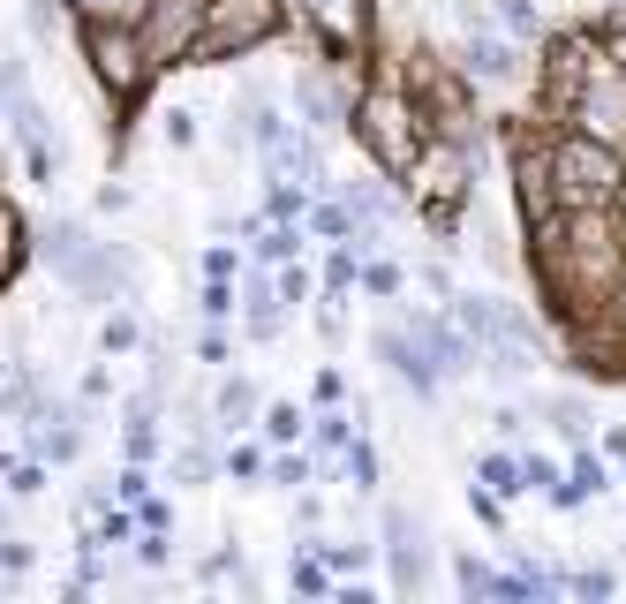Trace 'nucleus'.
<instances>
[{"mask_svg": "<svg viewBox=\"0 0 626 604\" xmlns=\"http://www.w3.org/2000/svg\"><path fill=\"white\" fill-rule=\"evenodd\" d=\"M543 174H551L559 212H604V205H619V189H626V152L588 129H566L543 152Z\"/></svg>", "mask_w": 626, "mask_h": 604, "instance_id": "obj_1", "label": "nucleus"}, {"mask_svg": "<svg viewBox=\"0 0 626 604\" xmlns=\"http://www.w3.org/2000/svg\"><path fill=\"white\" fill-rule=\"evenodd\" d=\"M355 136L371 144V159L385 174H416V159L430 152V129L408 114V98H400V91H371V98H363V114H355Z\"/></svg>", "mask_w": 626, "mask_h": 604, "instance_id": "obj_2", "label": "nucleus"}, {"mask_svg": "<svg viewBox=\"0 0 626 604\" xmlns=\"http://www.w3.org/2000/svg\"><path fill=\"white\" fill-rule=\"evenodd\" d=\"M280 31V8L272 0H211L205 15H197V39L181 61H234V53H250Z\"/></svg>", "mask_w": 626, "mask_h": 604, "instance_id": "obj_3", "label": "nucleus"}, {"mask_svg": "<svg viewBox=\"0 0 626 604\" xmlns=\"http://www.w3.org/2000/svg\"><path fill=\"white\" fill-rule=\"evenodd\" d=\"M91 61H98V76L122 91V98L144 84V39L128 23H91Z\"/></svg>", "mask_w": 626, "mask_h": 604, "instance_id": "obj_4", "label": "nucleus"}, {"mask_svg": "<svg viewBox=\"0 0 626 604\" xmlns=\"http://www.w3.org/2000/svg\"><path fill=\"white\" fill-rule=\"evenodd\" d=\"M408 341L430 355V371H438V378L476 371V341L460 333V317H430V310H422V317H408Z\"/></svg>", "mask_w": 626, "mask_h": 604, "instance_id": "obj_5", "label": "nucleus"}, {"mask_svg": "<svg viewBox=\"0 0 626 604\" xmlns=\"http://www.w3.org/2000/svg\"><path fill=\"white\" fill-rule=\"evenodd\" d=\"M197 0H152L144 8V23H136V39H144V61H167V53H189L197 39Z\"/></svg>", "mask_w": 626, "mask_h": 604, "instance_id": "obj_6", "label": "nucleus"}, {"mask_svg": "<svg viewBox=\"0 0 626 604\" xmlns=\"http://www.w3.org/2000/svg\"><path fill=\"white\" fill-rule=\"evenodd\" d=\"M294 8L325 39V53H355L363 45V0H294Z\"/></svg>", "mask_w": 626, "mask_h": 604, "instance_id": "obj_7", "label": "nucleus"}, {"mask_svg": "<svg viewBox=\"0 0 626 604\" xmlns=\"http://www.w3.org/2000/svg\"><path fill=\"white\" fill-rule=\"evenodd\" d=\"M377 355L393 363V378H400L408 393H422V400L438 393V371H430V355H422V347L408 341V333H377Z\"/></svg>", "mask_w": 626, "mask_h": 604, "instance_id": "obj_8", "label": "nucleus"}, {"mask_svg": "<svg viewBox=\"0 0 626 604\" xmlns=\"http://www.w3.org/2000/svg\"><path fill=\"white\" fill-rule=\"evenodd\" d=\"M385 552H393V582H400V590H416V582H422V529L400 514V507L385 514Z\"/></svg>", "mask_w": 626, "mask_h": 604, "instance_id": "obj_9", "label": "nucleus"}, {"mask_svg": "<svg viewBox=\"0 0 626 604\" xmlns=\"http://www.w3.org/2000/svg\"><path fill=\"white\" fill-rule=\"evenodd\" d=\"M513 69H521V53H513L505 39H491V31H476V39H468V76H483V84H505Z\"/></svg>", "mask_w": 626, "mask_h": 604, "instance_id": "obj_10", "label": "nucleus"}, {"mask_svg": "<svg viewBox=\"0 0 626 604\" xmlns=\"http://www.w3.org/2000/svg\"><path fill=\"white\" fill-rule=\"evenodd\" d=\"M483 491H499V499H513V491H529V476H521V454H483Z\"/></svg>", "mask_w": 626, "mask_h": 604, "instance_id": "obj_11", "label": "nucleus"}, {"mask_svg": "<svg viewBox=\"0 0 626 604\" xmlns=\"http://www.w3.org/2000/svg\"><path fill=\"white\" fill-rule=\"evenodd\" d=\"M76 8H84V23H128V31H136L152 0H76Z\"/></svg>", "mask_w": 626, "mask_h": 604, "instance_id": "obj_12", "label": "nucleus"}, {"mask_svg": "<svg viewBox=\"0 0 626 604\" xmlns=\"http://www.w3.org/2000/svg\"><path fill=\"white\" fill-rule=\"evenodd\" d=\"M250 408H257V393L242 386V378H234V386H219V424H227V431H242V424H250Z\"/></svg>", "mask_w": 626, "mask_h": 604, "instance_id": "obj_13", "label": "nucleus"}, {"mask_svg": "<svg viewBox=\"0 0 626 604\" xmlns=\"http://www.w3.org/2000/svg\"><path fill=\"white\" fill-rule=\"evenodd\" d=\"M302 114H310V129H333V91L317 76H302Z\"/></svg>", "mask_w": 626, "mask_h": 604, "instance_id": "obj_14", "label": "nucleus"}, {"mask_svg": "<svg viewBox=\"0 0 626 604\" xmlns=\"http://www.w3.org/2000/svg\"><path fill=\"white\" fill-rule=\"evenodd\" d=\"M499 31L505 39H536V8L529 0H499Z\"/></svg>", "mask_w": 626, "mask_h": 604, "instance_id": "obj_15", "label": "nucleus"}, {"mask_svg": "<svg viewBox=\"0 0 626 604\" xmlns=\"http://www.w3.org/2000/svg\"><path fill=\"white\" fill-rule=\"evenodd\" d=\"M543 416H551V431H559V438H582L588 431V408H582V400H551Z\"/></svg>", "mask_w": 626, "mask_h": 604, "instance_id": "obj_16", "label": "nucleus"}, {"mask_svg": "<svg viewBox=\"0 0 626 604\" xmlns=\"http://www.w3.org/2000/svg\"><path fill=\"white\" fill-rule=\"evenodd\" d=\"M294 242H302V235H294L288 219H280V227H264V235H257V250H264V258H272V264H288V258H294Z\"/></svg>", "mask_w": 626, "mask_h": 604, "instance_id": "obj_17", "label": "nucleus"}, {"mask_svg": "<svg viewBox=\"0 0 626 604\" xmlns=\"http://www.w3.org/2000/svg\"><path fill=\"white\" fill-rule=\"evenodd\" d=\"M460 590H468V597H499V574L483 560H460Z\"/></svg>", "mask_w": 626, "mask_h": 604, "instance_id": "obj_18", "label": "nucleus"}, {"mask_svg": "<svg viewBox=\"0 0 626 604\" xmlns=\"http://www.w3.org/2000/svg\"><path fill=\"white\" fill-rule=\"evenodd\" d=\"M264 431L280 438V446H288V438H302V408H288V400H280V408H264Z\"/></svg>", "mask_w": 626, "mask_h": 604, "instance_id": "obj_19", "label": "nucleus"}, {"mask_svg": "<svg viewBox=\"0 0 626 604\" xmlns=\"http://www.w3.org/2000/svg\"><path fill=\"white\" fill-rule=\"evenodd\" d=\"M347 476H355L363 491H371V483H377V454H371V446H363V438H347Z\"/></svg>", "mask_w": 626, "mask_h": 604, "instance_id": "obj_20", "label": "nucleus"}, {"mask_svg": "<svg viewBox=\"0 0 626 604\" xmlns=\"http://www.w3.org/2000/svg\"><path fill=\"white\" fill-rule=\"evenodd\" d=\"M566 590L574 597H612V574L604 566H582V574H566Z\"/></svg>", "mask_w": 626, "mask_h": 604, "instance_id": "obj_21", "label": "nucleus"}, {"mask_svg": "<svg viewBox=\"0 0 626 604\" xmlns=\"http://www.w3.org/2000/svg\"><path fill=\"white\" fill-rule=\"evenodd\" d=\"M15 258H23V242H15V212L0 205V280L15 272Z\"/></svg>", "mask_w": 626, "mask_h": 604, "instance_id": "obj_22", "label": "nucleus"}, {"mask_svg": "<svg viewBox=\"0 0 626 604\" xmlns=\"http://www.w3.org/2000/svg\"><path fill=\"white\" fill-rule=\"evenodd\" d=\"M521 476H529V491H551V483H559V461H543V454H529V461H521Z\"/></svg>", "mask_w": 626, "mask_h": 604, "instance_id": "obj_23", "label": "nucleus"}, {"mask_svg": "<svg viewBox=\"0 0 626 604\" xmlns=\"http://www.w3.org/2000/svg\"><path fill=\"white\" fill-rule=\"evenodd\" d=\"M363 288H371V295H393V288H400V272H393V264H363Z\"/></svg>", "mask_w": 626, "mask_h": 604, "instance_id": "obj_24", "label": "nucleus"}, {"mask_svg": "<svg viewBox=\"0 0 626 604\" xmlns=\"http://www.w3.org/2000/svg\"><path fill=\"white\" fill-rule=\"evenodd\" d=\"M355 272H363V264H355V250H333V264H325V280H333V288H347Z\"/></svg>", "mask_w": 626, "mask_h": 604, "instance_id": "obj_25", "label": "nucleus"}, {"mask_svg": "<svg viewBox=\"0 0 626 604\" xmlns=\"http://www.w3.org/2000/svg\"><path fill=\"white\" fill-rule=\"evenodd\" d=\"M347 438H355L347 431V416H317V446H347Z\"/></svg>", "mask_w": 626, "mask_h": 604, "instance_id": "obj_26", "label": "nucleus"}, {"mask_svg": "<svg viewBox=\"0 0 626 604\" xmlns=\"http://www.w3.org/2000/svg\"><path fill=\"white\" fill-rule=\"evenodd\" d=\"M294 590H302V597H317V590H325V566L302 560V566H294Z\"/></svg>", "mask_w": 626, "mask_h": 604, "instance_id": "obj_27", "label": "nucleus"}, {"mask_svg": "<svg viewBox=\"0 0 626 604\" xmlns=\"http://www.w3.org/2000/svg\"><path fill=\"white\" fill-rule=\"evenodd\" d=\"M227 310H234V295H227V280H211V288H205V317H227Z\"/></svg>", "mask_w": 626, "mask_h": 604, "instance_id": "obj_28", "label": "nucleus"}, {"mask_svg": "<svg viewBox=\"0 0 626 604\" xmlns=\"http://www.w3.org/2000/svg\"><path fill=\"white\" fill-rule=\"evenodd\" d=\"M106 347H136V317H106Z\"/></svg>", "mask_w": 626, "mask_h": 604, "instance_id": "obj_29", "label": "nucleus"}, {"mask_svg": "<svg viewBox=\"0 0 626 604\" xmlns=\"http://www.w3.org/2000/svg\"><path fill=\"white\" fill-rule=\"evenodd\" d=\"M136 552H144V566H167V537H159V529H144V544H136Z\"/></svg>", "mask_w": 626, "mask_h": 604, "instance_id": "obj_30", "label": "nucleus"}, {"mask_svg": "<svg viewBox=\"0 0 626 604\" xmlns=\"http://www.w3.org/2000/svg\"><path fill=\"white\" fill-rule=\"evenodd\" d=\"M294 212H302V197H294L288 181H280V189H272V219H294Z\"/></svg>", "mask_w": 626, "mask_h": 604, "instance_id": "obj_31", "label": "nucleus"}, {"mask_svg": "<svg viewBox=\"0 0 626 604\" xmlns=\"http://www.w3.org/2000/svg\"><path fill=\"white\" fill-rule=\"evenodd\" d=\"M325 560H333V566H363V560H371V544H333Z\"/></svg>", "mask_w": 626, "mask_h": 604, "instance_id": "obj_32", "label": "nucleus"}, {"mask_svg": "<svg viewBox=\"0 0 626 604\" xmlns=\"http://www.w3.org/2000/svg\"><path fill=\"white\" fill-rule=\"evenodd\" d=\"M317 235H347V212L340 205H317Z\"/></svg>", "mask_w": 626, "mask_h": 604, "instance_id": "obj_33", "label": "nucleus"}, {"mask_svg": "<svg viewBox=\"0 0 626 604\" xmlns=\"http://www.w3.org/2000/svg\"><path fill=\"white\" fill-rule=\"evenodd\" d=\"M272 476H280V483H310V461H302V454H288V461H280Z\"/></svg>", "mask_w": 626, "mask_h": 604, "instance_id": "obj_34", "label": "nucleus"}, {"mask_svg": "<svg viewBox=\"0 0 626 604\" xmlns=\"http://www.w3.org/2000/svg\"><path fill=\"white\" fill-rule=\"evenodd\" d=\"M604 53H612V69H626V23H612V31H604Z\"/></svg>", "mask_w": 626, "mask_h": 604, "instance_id": "obj_35", "label": "nucleus"}, {"mask_svg": "<svg viewBox=\"0 0 626 604\" xmlns=\"http://www.w3.org/2000/svg\"><path fill=\"white\" fill-rule=\"evenodd\" d=\"M8 76H15V69H8V61H0V106H8Z\"/></svg>", "mask_w": 626, "mask_h": 604, "instance_id": "obj_36", "label": "nucleus"}, {"mask_svg": "<svg viewBox=\"0 0 626 604\" xmlns=\"http://www.w3.org/2000/svg\"><path fill=\"white\" fill-rule=\"evenodd\" d=\"M612 219H619V227H626V189H619V205H612Z\"/></svg>", "mask_w": 626, "mask_h": 604, "instance_id": "obj_37", "label": "nucleus"}, {"mask_svg": "<svg viewBox=\"0 0 626 604\" xmlns=\"http://www.w3.org/2000/svg\"><path fill=\"white\" fill-rule=\"evenodd\" d=\"M619 302H626V280H619Z\"/></svg>", "mask_w": 626, "mask_h": 604, "instance_id": "obj_38", "label": "nucleus"}]
</instances>
